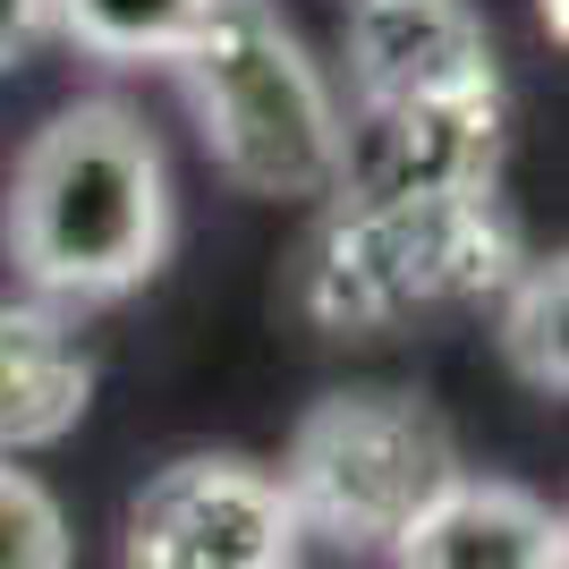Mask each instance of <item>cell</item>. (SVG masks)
<instances>
[{"mask_svg": "<svg viewBox=\"0 0 569 569\" xmlns=\"http://www.w3.org/2000/svg\"><path fill=\"white\" fill-rule=\"evenodd\" d=\"M349 77L366 102H442L501 86L468 0H349Z\"/></svg>", "mask_w": 569, "mask_h": 569, "instance_id": "cell-7", "label": "cell"}, {"mask_svg": "<svg viewBox=\"0 0 569 569\" xmlns=\"http://www.w3.org/2000/svg\"><path fill=\"white\" fill-rule=\"evenodd\" d=\"M213 0H43V26L94 60H170Z\"/></svg>", "mask_w": 569, "mask_h": 569, "instance_id": "cell-10", "label": "cell"}, {"mask_svg": "<svg viewBox=\"0 0 569 569\" xmlns=\"http://www.w3.org/2000/svg\"><path fill=\"white\" fill-rule=\"evenodd\" d=\"M188 111L230 188L247 196H332L340 102L272 0H213L204 26L170 51Z\"/></svg>", "mask_w": 569, "mask_h": 569, "instance_id": "cell-2", "label": "cell"}, {"mask_svg": "<svg viewBox=\"0 0 569 569\" xmlns=\"http://www.w3.org/2000/svg\"><path fill=\"white\" fill-rule=\"evenodd\" d=\"M0 569H69V519L26 468L0 459Z\"/></svg>", "mask_w": 569, "mask_h": 569, "instance_id": "cell-12", "label": "cell"}, {"mask_svg": "<svg viewBox=\"0 0 569 569\" xmlns=\"http://www.w3.org/2000/svg\"><path fill=\"white\" fill-rule=\"evenodd\" d=\"M170 256V170L128 102L94 94L43 119L9 179V263L60 307H102Z\"/></svg>", "mask_w": 569, "mask_h": 569, "instance_id": "cell-1", "label": "cell"}, {"mask_svg": "<svg viewBox=\"0 0 569 569\" xmlns=\"http://www.w3.org/2000/svg\"><path fill=\"white\" fill-rule=\"evenodd\" d=\"M561 323H569V263L561 256H552V263L527 256V272L501 289V357H510L536 391H552V400H561V382H569Z\"/></svg>", "mask_w": 569, "mask_h": 569, "instance_id": "cell-11", "label": "cell"}, {"mask_svg": "<svg viewBox=\"0 0 569 569\" xmlns=\"http://www.w3.org/2000/svg\"><path fill=\"white\" fill-rule=\"evenodd\" d=\"M519 272H527L519 221L493 196L382 204V213L332 204L323 238L307 247V315L323 332H375V323H400L417 307L501 298Z\"/></svg>", "mask_w": 569, "mask_h": 569, "instance_id": "cell-3", "label": "cell"}, {"mask_svg": "<svg viewBox=\"0 0 569 569\" xmlns=\"http://www.w3.org/2000/svg\"><path fill=\"white\" fill-rule=\"evenodd\" d=\"M298 519L247 459H179L128 510V569H298Z\"/></svg>", "mask_w": 569, "mask_h": 569, "instance_id": "cell-6", "label": "cell"}, {"mask_svg": "<svg viewBox=\"0 0 569 569\" xmlns=\"http://www.w3.org/2000/svg\"><path fill=\"white\" fill-rule=\"evenodd\" d=\"M391 569H569V527L519 485L459 476L426 519L391 545Z\"/></svg>", "mask_w": 569, "mask_h": 569, "instance_id": "cell-8", "label": "cell"}, {"mask_svg": "<svg viewBox=\"0 0 569 569\" xmlns=\"http://www.w3.org/2000/svg\"><path fill=\"white\" fill-rule=\"evenodd\" d=\"M536 18H545V34L561 43V0H536Z\"/></svg>", "mask_w": 569, "mask_h": 569, "instance_id": "cell-14", "label": "cell"}, {"mask_svg": "<svg viewBox=\"0 0 569 569\" xmlns=\"http://www.w3.org/2000/svg\"><path fill=\"white\" fill-rule=\"evenodd\" d=\"M43 34V0H0V69Z\"/></svg>", "mask_w": 569, "mask_h": 569, "instance_id": "cell-13", "label": "cell"}, {"mask_svg": "<svg viewBox=\"0 0 569 569\" xmlns=\"http://www.w3.org/2000/svg\"><path fill=\"white\" fill-rule=\"evenodd\" d=\"M272 485H281L298 536L391 561V545L459 485V451H451V426L426 400L340 391V400L307 408V426L289 442V468Z\"/></svg>", "mask_w": 569, "mask_h": 569, "instance_id": "cell-4", "label": "cell"}, {"mask_svg": "<svg viewBox=\"0 0 569 569\" xmlns=\"http://www.w3.org/2000/svg\"><path fill=\"white\" fill-rule=\"evenodd\" d=\"M501 111H510L501 86H485V94H442V102H366L357 119H340L332 196L357 204V213L493 196Z\"/></svg>", "mask_w": 569, "mask_h": 569, "instance_id": "cell-5", "label": "cell"}, {"mask_svg": "<svg viewBox=\"0 0 569 569\" xmlns=\"http://www.w3.org/2000/svg\"><path fill=\"white\" fill-rule=\"evenodd\" d=\"M94 366L51 307H0V459L77 433Z\"/></svg>", "mask_w": 569, "mask_h": 569, "instance_id": "cell-9", "label": "cell"}]
</instances>
